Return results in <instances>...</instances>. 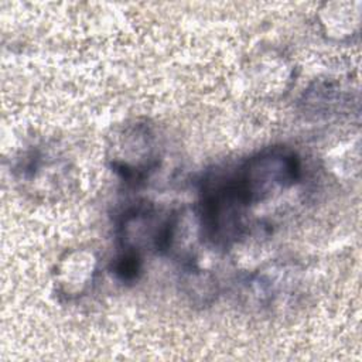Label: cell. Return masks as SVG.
<instances>
[{
    "mask_svg": "<svg viewBox=\"0 0 362 362\" xmlns=\"http://www.w3.org/2000/svg\"><path fill=\"white\" fill-rule=\"evenodd\" d=\"M249 205L243 201L232 174L208 173L202 180L197 209L199 235L211 246L226 249L245 233Z\"/></svg>",
    "mask_w": 362,
    "mask_h": 362,
    "instance_id": "1",
    "label": "cell"
},
{
    "mask_svg": "<svg viewBox=\"0 0 362 362\" xmlns=\"http://www.w3.org/2000/svg\"><path fill=\"white\" fill-rule=\"evenodd\" d=\"M300 177V157L284 146L267 147L255 153L232 174L238 192L249 206L288 189Z\"/></svg>",
    "mask_w": 362,
    "mask_h": 362,
    "instance_id": "2",
    "label": "cell"
},
{
    "mask_svg": "<svg viewBox=\"0 0 362 362\" xmlns=\"http://www.w3.org/2000/svg\"><path fill=\"white\" fill-rule=\"evenodd\" d=\"M110 148V168L129 184L143 182L158 165L154 132L146 122L124 124Z\"/></svg>",
    "mask_w": 362,
    "mask_h": 362,
    "instance_id": "3",
    "label": "cell"
},
{
    "mask_svg": "<svg viewBox=\"0 0 362 362\" xmlns=\"http://www.w3.org/2000/svg\"><path fill=\"white\" fill-rule=\"evenodd\" d=\"M96 259L92 252L74 250L61 259L57 269L58 291L66 298L83 294L93 281Z\"/></svg>",
    "mask_w": 362,
    "mask_h": 362,
    "instance_id": "4",
    "label": "cell"
},
{
    "mask_svg": "<svg viewBox=\"0 0 362 362\" xmlns=\"http://www.w3.org/2000/svg\"><path fill=\"white\" fill-rule=\"evenodd\" d=\"M143 270L141 253L127 249H120L113 260L112 272L122 283H136Z\"/></svg>",
    "mask_w": 362,
    "mask_h": 362,
    "instance_id": "5",
    "label": "cell"
}]
</instances>
